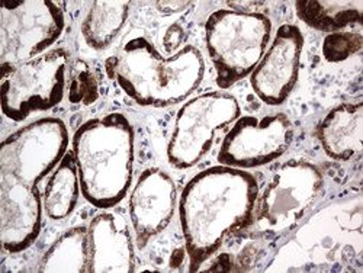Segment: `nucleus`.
<instances>
[{"label": "nucleus", "instance_id": "423d86ee", "mask_svg": "<svg viewBox=\"0 0 363 273\" xmlns=\"http://www.w3.org/2000/svg\"><path fill=\"white\" fill-rule=\"evenodd\" d=\"M70 54L65 48L50 50L33 60L2 66V112L22 123L34 112L50 111L63 101L67 89Z\"/></svg>", "mask_w": 363, "mask_h": 273}, {"label": "nucleus", "instance_id": "6ab92c4d", "mask_svg": "<svg viewBox=\"0 0 363 273\" xmlns=\"http://www.w3.org/2000/svg\"><path fill=\"white\" fill-rule=\"evenodd\" d=\"M67 99L72 105H94L99 99V80L83 60H74L67 73Z\"/></svg>", "mask_w": 363, "mask_h": 273}, {"label": "nucleus", "instance_id": "6e6552de", "mask_svg": "<svg viewBox=\"0 0 363 273\" xmlns=\"http://www.w3.org/2000/svg\"><path fill=\"white\" fill-rule=\"evenodd\" d=\"M240 104L227 92H206L182 105L167 144V160L179 170L196 166L213 147L216 133L240 118Z\"/></svg>", "mask_w": 363, "mask_h": 273}, {"label": "nucleus", "instance_id": "aec40b11", "mask_svg": "<svg viewBox=\"0 0 363 273\" xmlns=\"http://www.w3.org/2000/svg\"><path fill=\"white\" fill-rule=\"evenodd\" d=\"M362 47L363 37L360 33H330L323 41V55L328 63H342L357 54Z\"/></svg>", "mask_w": 363, "mask_h": 273}, {"label": "nucleus", "instance_id": "9b49d317", "mask_svg": "<svg viewBox=\"0 0 363 273\" xmlns=\"http://www.w3.org/2000/svg\"><path fill=\"white\" fill-rule=\"evenodd\" d=\"M304 48V35L296 25L278 28L256 69L250 74L253 92L270 106L282 105L294 90Z\"/></svg>", "mask_w": 363, "mask_h": 273}, {"label": "nucleus", "instance_id": "2eb2a0df", "mask_svg": "<svg viewBox=\"0 0 363 273\" xmlns=\"http://www.w3.org/2000/svg\"><path fill=\"white\" fill-rule=\"evenodd\" d=\"M82 188L77 165L73 151H67L65 157L52 170L43 195V208L52 221L67 218L76 209Z\"/></svg>", "mask_w": 363, "mask_h": 273}, {"label": "nucleus", "instance_id": "412c9836", "mask_svg": "<svg viewBox=\"0 0 363 273\" xmlns=\"http://www.w3.org/2000/svg\"><path fill=\"white\" fill-rule=\"evenodd\" d=\"M184 41V29L180 25L174 23L167 29V34L164 37V47L167 51H173L179 47V44Z\"/></svg>", "mask_w": 363, "mask_h": 273}, {"label": "nucleus", "instance_id": "a211bd4d", "mask_svg": "<svg viewBox=\"0 0 363 273\" xmlns=\"http://www.w3.org/2000/svg\"><path fill=\"white\" fill-rule=\"evenodd\" d=\"M89 267V240L87 228L73 227L60 235L44 253L38 270L84 273Z\"/></svg>", "mask_w": 363, "mask_h": 273}, {"label": "nucleus", "instance_id": "20e7f679", "mask_svg": "<svg viewBox=\"0 0 363 273\" xmlns=\"http://www.w3.org/2000/svg\"><path fill=\"white\" fill-rule=\"evenodd\" d=\"M73 156L84 199L99 209L123 201L134 169V128L119 112L92 118L73 135Z\"/></svg>", "mask_w": 363, "mask_h": 273}, {"label": "nucleus", "instance_id": "dca6fc26", "mask_svg": "<svg viewBox=\"0 0 363 273\" xmlns=\"http://www.w3.org/2000/svg\"><path fill=\"white\" fill-rule=\"evenodd\" d=\"M130 8L131 2L123 0H98L90 4L80 26L86 45L96 51L106 50L124 28Z\"/></svg>", "mask_w": 363, "mask_h": 273}, {"label": "nucleus", "instance_id": "7ed1b4c3", "mask_svg": "<svg viewBox=\"0 0 363 273\" xmlns=\"http://www.w3.org/2000/svg\"><path fill=\"white\" fill-rule=\"evenodd\" d=\"M105 70L135 104L164 108L195 92L203 80L205 62L195 45L164 57L145 37H134L106 60Z\"/></svg>", "mask_w": 363, "mask_h": 273}, {"label": "nucleus", "instance_id": "ddd939ff", "mask_svg": "<svg viewBox=\"0 0 363 273\" xmlns=\"http://www.w3.org/2000/svg\"><path fill=\"white\" fill-rule=\"evenodd\" d=\"M89 273L134 272V243L124 217L115 212H101L87 227Z\"/></svg>", "mask_w": 363, "mask_h": 273}, {"label": "nucleus", "instance_id": "f8f14e48", "mask_svg": "<svg viewBox=\"0 0 363 273\" xmlns=\"http://www.w3.org/2000/svg\"><path fill=\"white\" fill-rule=\"evenodd\" d=\"M176 196L173 179L162 169L150 167L140 174L128 201L130 220L140 249L167 228L174 216Z\"/></svg>", "mask_w": 363, "mask_h": 273}, {"label": "nucleus", "instance_id": "f03ea898", "mask_svg": "<svg viewBox=\"0 0 363 273\" xmlns=\"http://www.w3.org/2000/svg\"><path fill=\"white\" fill-rule=\"evenodd\" d=\"M257 196L256 177L243 169L214 166L188 182L179 199V218L192 272L252 218Z\"/></svg>", "mask_w": 363, "mask_h": 273}, {"label": "nucleus", "instance_id": "9d476101", "mask_svg": "<svg viewBox=\"0 0 363 273\" xmlns=\"http://www.w3.org/2000/svg\"><path fill=\"white\" fill-rule=\"evenodd\" d=\"M292 140V123L282 112L240 116L221 143L218 162L243 170L266 166L282 157Z\"/></svg>", "mask_w": 363, "mask_h": 273}, {"label": "nucleus", "instance_id": "0eeeda50", "mask_svg": "<svg viewBox=\"0 0 363 273\" xmlns=\"http://www.w3.org/2000/svg\"><path fill=\"white\" fill-rule=\"evenodd\" d=\"M323 191L320 169L307 160H288L270 177L257 196L253 225L263 234H284L292 230Z\"/></svg>", "mask_w": 363, "mask_h": 273}, {"label": "nucleus", "instance_id": "f257e3e1", "mask_svg": "<svg viewBox=\"0 0 363 273\" xmlns=\"http://www.w3.org/2000/svg\"><path fill=\"white\" fill-rule=\"evenodd\" d=\"M69 148L65 121L40 118L9 134L0 145V240L4 250L21 253L34 245L43 225L40 182Z\"/></svg>", "mask_w": 363, "mask_h": 273}, {"label": "nucleus", "instance_id": "1a4fd4ad", "mask_svg": "<svg viewBox=\"0 0 363 273\" xmlns=\"http://www.w3.org/2000/svg\"><path fill=\"white\" fill-rule=\"evenodd\" d=\"M65 26V13L57 2H4L0 9L2 66L19 65L47 52L62 37Z\"/></svg>", "mask_w": 363, "mask_h": 273}, {"label": "nucleus", "instance_id": "5701e85b", "mask_svg": "<svg viewBox=\"0 0 363 273\" xmlns=\"http://www.w3.org/2000/svg\"><path fill=\"white\" fill-rule=\"evenodd\" d=\"M262 5L263 2H228V6L240 12H256L255 9Z\"/></svg>", "mask_w": 363, "mask_h": 273}, {"label": "nucleus", "instance_id": "4be33fe9", "mask_svg": "<svg viewBox=\"0 0 363 273\" xmlns=\"http://www.w3.org/2000/svg\"><path fill=\"white\" fill-rule=\"evenodd\" d=\"M192 4L191 2H157V11L164 15H173L186 11Z\"/></svg>", "mask_w": 363, "mask_h": 273}, {"label": "nucleus", "instance_id": "4468645a", "mask_svg": "<svg viewBox=\"0 0 363 273\" xmlns=\"http://www.w3.org/2000/svg\"><path fill=\"white\" fill-rule=\"evenodd\" d=\"M363 104H342L333 108L318 127V140L324 153L340 162L362 155Z\"/></svg>", "mask_w": 363, "mask_h": 273}, {"label": "nucleus", "instance_id": "39448f33", "mask_svg": "<svg viewBox=\"0 0 363 273\" xmlns=\"http://www.w3.org/2000/svg\"><path fill=\"white\" fill-rule=\"evenodd\" d=\"M272 22L260 12L218 9L205 22V45L216 69V82L225 90L250 76L267 50Z\"/></svg>", "mask_w": 363, "mask_h": 273}, {"label": "nucleus", "instance_id": "f3484780", "mask_svg": "<svg viewBox=\"0 0 363 273\" xmlns=\"http://www.w3.org/2000/svg\"><path fill=\"white\" fill-rule=\"evenodd\" d=\"M298 18L323 33H339L347 26L362 25L363 4L346 0H302L295 4Z\"/></svg>", "mask_w": 363, "mask_h": 273}]
</instances>
